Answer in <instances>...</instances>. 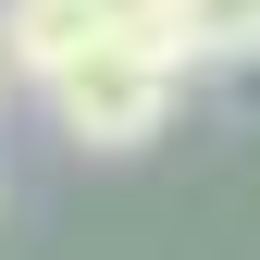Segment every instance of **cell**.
Returning a JSON list of instances; mask_svg holds the SVG:
<instances>
[{
    "label": "cell",
    "instance_id": "1",
    "mask_svg": "<svg viewBox=\"0 0 260 260\" xmlns=\"http://www.w3.org/2000/svg\"><path fill=\"white\" fill-rule=\"evenodd\" d=\"M174 62L161 50H137V38H100L75 62V75H50V112H62V137L75 149H149L161 124H174Z\"/></svg>",
    "mask_w": 260,
    "mask_h": 260
},
{
    "label": "cell",
    "instance_id": "2",
    "mask_svg": "<svg viewBox=\"0 0 260 260\" xmlns=\"http://www.w3.org/2000/svg\"><path fill=\"white\" fill-rule=\"evenodd\" d=\"M100 38L112 25L87 13V0H0V75H38L50 87V75H75Z\"/></svg>",
    "mask_w": 260,
    "mask_h": 260
},
{
    "label": "cell",
    "instance_id": "3",
    "mask_svg": "<svg viewBox=\"0 0 260 260\" xmlns=\"http://www.w3.org/2000/svg\"><path fill=\"white\" fill-rule=\"evenodd\" d=\"M87 13H100L112 38H137V50H149V25H161V0H87Z\"/></svg>",
    "mask_w": 260,
    "mask_h": 260
}]
</instances>
